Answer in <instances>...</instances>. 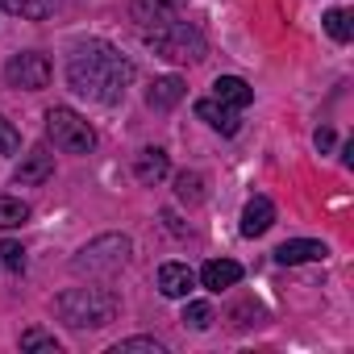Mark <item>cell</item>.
Returning <instances> with one entry per match:
<instances>
[{
  "label": "cell",
  "mask_w": 354,
  "mask_h": 354,
  "mask_svg": "<svg viewBox=\"0 0 354 354\" xmlns=\"http://www.w3.org/2000/svg\"><path fill=\"white\" fill-rule=\"evenodd\" d=\"M230 317H234V325H238V329H246V325H259V317H263V313H259L254 304H238Z\"/></svg>",
  "instance_id": "obj_26"
},
{
  "label": "cell",
  "mask_w": 354,
  "mask_h": 354,
  "mask_svg": "<svg viewBox=\"0 0 354 354\" xmlns=\"http://www.w3.org/2000/svg\"><path fill=\"white\" fill-rule=\"evenodd\" d=\"M275 225V205L267 201V196H254L246 209H242V234L246 238H259V234H267Z\"/></svg>",
  "instance_id": "obj_14"
},
{
  "label": "cell",
  "mask_w": 354,
  "mask_h": 354,
  "mask_svg": "<svg viewBox=\"0 0 354 354\" xmlns=\"http://www.w3.org/2000/svg\"><path fill=\"white\" fill-rule=\"evenodd\" d=\"M146 46L158 59H167V63H201L209 55L205 34L192 21H175V17L162 21V26H154V30H146Z\"/></svg>",
  "instance_id": "obj_3"
},
{
  "label": "cell",
  "mask_w": 354,
  "mask_h": 354,
  "mask_svg": "<svg viewBox=\"0 0 354 354\" xmlns=\"http://www.w3.org/2000/svg\"><path fill=\"white\" fill-rule=\"evenodd\" d=\"M188 9V0H129V17L138 21V26H162V21H171V17H180Z\"/></svg>",
  "instance_id": "obj_7"
},
{
  "label": "cell",
  "mask_w": 354,
  "mask_h": 354,
  "mask_svg": "<svg viewBox=\"0 0 354 354\" xmlns=\"http://www.w3.org/2000/svg\"><path fill=\"white\" fill-rule=\"evenodd\" d=\"M113 354H162V342L154 337H125L113 346Z\"/></svg>",
  "instance_id": "obj_22"
},
{
  "label": "cell",
  "mask_w": 354,
  "mask_h": 354,
  "mask_svg": "<svg viewBox=\"0 0 354 354\" xmlns=\"http://www.w3.org/2000/svg\"><path fill=\"white\" fill-rule=\"evenodd\" d=\"M192 288H196V271H192L188 263H162V267H158V292H162V296L184 300Z\"/></svg>",
  "instance_id": "obj_8"
},
{
  "label": "cell",
  "mask_w": 354,
  "mask_h": 354,
  "mask_svg": "<svg viewBox=\"0 0 354 354\" xmlns=\"http://www.w3.org/2000/svg\"><path fill=\"white\" fill-rule=\"evenodd\" d=\"M129 250H133V242L125 238V234H100V238H92L75 259H71V271L75 275H113V271H121L125 263H129Z\"/></svg>",
  "instance_id": "obj_4"
},
{
  "label": "cell",
  "mask_w": 354,
  "mask_h": 354,
  "mask_svg": "<svg viewBox=\"0 0 354 354\" xmlns=\"http://www.w3.org/2000/svg\"><path fill=\"white\" fill-rule=\"evenodd\" d=\"M55 313L71 329H104L117 317V296L104 288H67L55 300Z\"/></svg>",
  "instance_id": "obj_2"
},
{
  "label": "cell",
  "mask_w": 354,
  "mask_h": 354,
  "mask_svg": "<svg viewBox=\"0 0 354 354\" xmlns=\"http://www.w3.org/2000/svg\"><path fill=\"white\" fill-rule=\"evenodd\" d=\"M30 221V205L17 196H0V230H17Z\"/></svg>",
  "instance_id": "obj_19"
},
{
  "label": "cell",
  "mask_w": 354,
  "mask_h": 354,
  "mask_svg": "<svg viewBox=\"0 0 354 354\" xmlns=\"http://www.w3.org/2000/svg\"><path fill=\"white\" fill-rule=\"evenodd\" d=\"M167 171H171V158H167V150H158V146H146V150L133 158L138 184H158V180H167Z\"/></svg>",
  "instance_id": "obj_10"
},
{
  "label": "cell",
  "mask_w": 354,
  "mask_h": 354,
  "mask_svg": "<svg viewBox=\"0 0 354 354\" xmlns=\"http://www.w3.org/2000/svg\"><path fill=\"white\" fill-rule=\"evenodd\" d=\"M50 175H55V154L46 146H34L17 167V184H46Z\"/></svg>",
  "instance_id": "obj_9"
},
{
  "label": "cell",
  "mask_w": 354,
  "mask_h": 354,
  "mask_svg": "<svg viewBox=\"0 0 354 354\" xmlns=\"http://www.w3.org/2000/svg\"><path fill=\"white\" fill-rule=\"evenodd\" d=\"M0 263H5L13 275L26 271V250H21V242H0Z\"/></svg>",
  "instance_id": "obj_24"
},
{
  "label": "cell",
  "mask_w": 354,
  "mask_h": 354,
  "mask_svg": "<svg viewBox=\"0 0 354 354\" xmlns=\"http://www.w3.org/2000/svg\"><path fill=\"white\" fill-rule=\"evenodd\" d=\"M21 150V133L13 129L9 117H0V154H17Z\"/></svg>",
  "instance_id": "obj_25"
},
{
  "label": "cell",
  "mask_w": 354,
  "mask_h": 354,
  "mask_svg": "<svg viewBox=\"0 0 354 354\" xmlns=\"http://www.w3.org/2000/svg\"><path fill=\"white\" fill-rule=\"evenodd\" d=\"M129 80H133V63L117 46H109L100 38L80 42L71 50V59H67V84H71V92H80V96H88L96 104H117L125 96Z\"/></svg>",
  "instance_id": "obj_1"
},
{
  "label": "cell",
  "mask_w": 354,
  "mask_h": 354,
  "mask_svg": "<svg viewBox=\"0 0 354 354\" xmlns=\"http://www.w3.org/2000/svg\"><path fill=\"white\" fill-rule=\"evenodd\" d=\"M325 30H329L333 42H350V34H354V26H350V9H329V13H325Z\"/></svg>",
  "instance_id": "obj_21"
},
{
  "label": "cell",
  "mask_w": 354,
  "mask_h": 354,
  "mask_svg": "<svg viewBox=\"0 0 354 354\" xmlns=\"http://www.w3.org/2000/svg\"><path fill=\"white\" fill-rule=\"evenodd\" d=\"M213 100H221V104H230V109H246L250 100H254V88L246 84V80H238V75H217V84H213Z\"/></svg>",
  "instance_id": "obj_13"
},
{
  "label": "cell",
  "mask_w": 354,
  "mask_h": 354,
  "mask_svg": "<svg viewBox=\"0 0 354 354\" xmlns=\"http://www.w3.org/2000/svg\"><path fill=\"white\" fill-rule=\"evenodd\" d=\"M238 279H242V267H238L234 259H213V263L201 267V283H205L209 292H225V288H234Z\"/></svg>",
  "instance_id": "obj_15"
},
{
  "label": "cell",
  "mask_w": 354,
  "mask_h": 354,
  "mask_svg": "<svg viewBox=\"0 0 354 354\" xmlns=\"http://www.w3.org/2000/svg\"><path fill=\"white\" fill-rule=\"evenodd\" d=\"M5 80L9 88H21V92H38L50 84V59L38 55V50H26V55H13L9 67H5Z\"/></svg>",
  "instance_id": "obj_6"
},
{
  "label": "cell",
  "mask_w": 354,
  "mask_h": 354,
  "mask_svg": "<svg viewBox=\"0 0 354 354\" xmlns=\"http://www.w3.org/2000/svg\"><path fill=\"white\" fill-rule=\"evenodd\" d=\"M21 350H34V354H59L63 346H59V337L46 333V329H26V333H21Z\"/></svg>",
  "instance_id": "obj_20"
},
{
  "label": "cell",
  "mask_w": 354,
  "mask_h": 354,
  "mask_svg": "<svg viewBox=\"0 0 354 354\" xmlns=\"http://www.w3.org/2000/svg\"><path fill=\"white\" fill-rule=\"evenodd\" d=\"M180 100H184V80H180V75H162V80H154L150 92H146V104H150L154 113H167V109H175Z\"/></svg>",
  "instance_id": "obj_12"
},
{
  "label": "cell",
  "mask_w": 354,
  "mask_h": 354,
  "mask_svg": "<svg viewBox=\"0 0 354 354\" xmlns=\"http://www.w3.org/2000/svg\"><path fill=\"white\" fill-rule=\"evenodd\" d=\"M175 196H180L184 205H201V201H205V175H201V171L175 175Z\"/></svg>",
  "instance_id": "obj_18"
},
{
  "label": "cell",
  "mask_w": 354,
  "mask_h": 354,
  "mask_svg": "<svg viewBox=\"0 0 354 354\" xmlns=\"http://www.w3.org/2000/svg\"><path fill=\"white\" fill-rule=\"evenodd\" d=\"M329 250H325V242H313V238H296V242H283L279 250H275V263H283V267H296V263H321Z\"/></svg>",
  "instance_id": "obj_11"
},
{
  "label": "cell",
  "mask_w": 354,
  "mask_h": 354,
  "mask_svg": "<svg viewBox=\"0 0 354 354\" xmlns=\"http://www.w3.org/2000/svg\"><path fill=\"white\" fill-rule=\"evenodd\" d=\"M184 325H192V329H209V325H213V308H209L205 300H192V304L184 308Z\"/></svg>",
  "instance_id": "obj_23"
},
{
  "label": "cell",
  "mask_w": 354,
  "mask_h": 354,
  "mask_svg": "<svg viewBox=\"0 0 354 354\" xmlns=\"http://www.w3.org/2000/svg\"><path fill=\"white\" fill-rule=\"evenodd\" d=\"M46 138L63 150V154H88L96 146L92 125L75 113V109H50L46 113Z\"/></svg>",
  "instance_id": "obj_5"
},
{
  "label": "cell",
  "mask_w": 354,
  "mask_h": 354,
  "mask_svg": "<svg viewBox=\"0 0 354 354\" xmlns=\"http://www.w3.org/2000/svg\"><path fill=\"white\" fill-rule=\"evenodd\" d=\"M333 146V129H317V150H329Z\"/></svg>",
  "instance_id": "obj_27"
},
{
  "label": "cell",
  "mask_w": 354,
  "mask_h": 354,
  "mask_svg": "<svg viewBox=\"0 0 354 354\" xmlns=\"http://www.w3.org/2000/svg\"><path fill=\"white\" fill-rule=\"evenodd\" d=\"M196 117L209 121V125L221 129V133H238V129H242L238 109H230V104H221V100H201V104H196Z\"/></svg>",
  "instance_id": "obj_16"
},
{
  "label": "cell",
  "mask_w": 354,
  "mask_h": 354,
  "mask_svg": "<svg viewBox=\"0 0 354 354\" xmlns=\"http://www.w3.org/2000/svg\"><path fill=\"white\" fill-rule=\"evenodd\" d=\"M63 0H0V9L13 17H30V21H46Z\"/></svg>",
  "instance_id": "obj_17"
}]
</instances>
